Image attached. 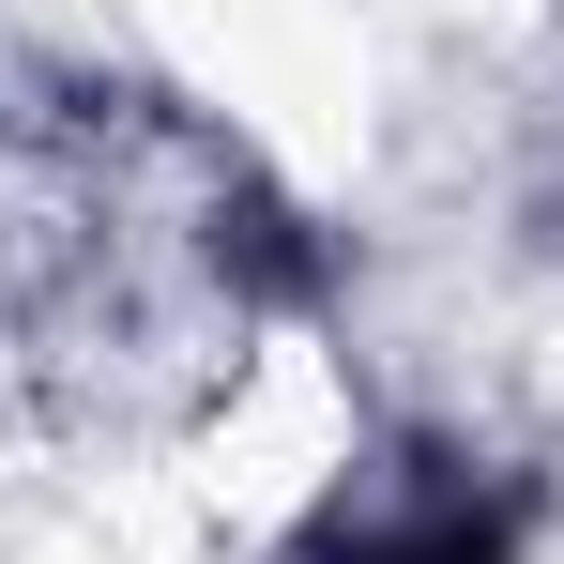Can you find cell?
Listing matches in <instances>:
<instances>
[]
</instances>
